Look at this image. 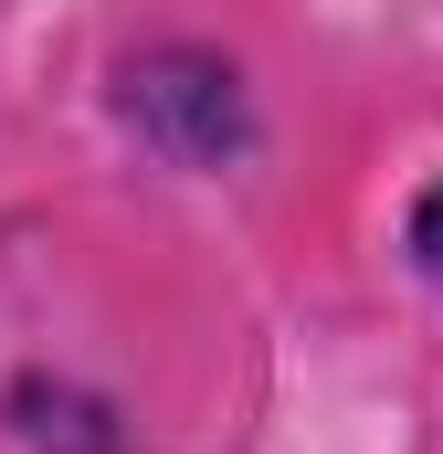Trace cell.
Here are the masks:
<instances>
[{"label":"cell","mask_w":443,"mask_h":454,"mask_svg":"<svg viewBox=\"0 0 443 454\" xmlns=\"http://www.w3.org/2000/svg\"><path fill=\"white\" fill-rule=\"evenodd\" d=\"M127 116H137L148 148H169L190 169L243 148V96H232V64H212V53H148V64H127Z\"/></svg>","instance_id":"6da1fadb"},{"label":"cell","mask_w":443,"mask_h":454,"mask_svg":"<svg viewBox=\"0 0 443 454\" xmlns=\"http://www.w3.org/2000/svg\"><path fill=\"white\" fill-rule=\"evenodd\" d=\"M412 264H423V275L443 286V180L423 191V201H412Z\"/></svg>","instance_id":"7a4b0ae2"}]
</instances>
